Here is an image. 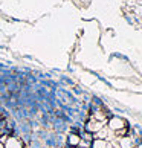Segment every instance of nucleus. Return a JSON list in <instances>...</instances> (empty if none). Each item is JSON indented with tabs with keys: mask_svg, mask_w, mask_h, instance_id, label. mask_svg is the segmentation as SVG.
<instances>
[{
	"mask_svg": "<svg viewBox=\"0 0 142 148\" xmlns=\"http://www.w3.org/2000/svg\"><path fill=\"white\" fill-rule=\"evenodd\" d=\"M106 147H107V144L102 139H98L93 142V148H106Z\"/></svg>",
	"mask_w": 142,
	"mask_h": 148,
	"instance_id": "obj_5",
	"label": "nucleus"
},
{
	"mask_svg": "<svg viewBox=\"0 0 142 148\" xmlns=\"http://www.w3.org/2000/svg\"><path fill=\"white\" fill-rule=\"evenodd\" d=\"M0 148H5V147H3V144H2V142H0Z\"/></svg>",
	"mask_w": 142,
	"mask_h": 148,
	"instance_id": "obj_6",
	"label": "nucleus"
},
{
	"mask_svg": "<svg viewBox=\"0 0 142 148\" xmlns=\"http://www.w3.org/2000/svg\"><path fill=\"white\" fill-rule=\"evenodd\" d=\"M108 127H110L112 130H119L124 127V121L119 119V118H113L110 119V124H108Z\"/></svg>",
	"mask_w": 142,
	"mask_h": 148,
	"instance_id": "obj_2",
	"label": "nucleus"
},
{
	"mask_svg": "<svg viewBox=\"0 0 142 148\" xmlns=\"http://www.w3.org/2000/svg\"><path fill=\"white\" fill-rule=\"evenodd\" d=\"M139 148H142V145H141V147H139Z\"/></svg>",
	"mask_w": 142,
	"mask_h": 148,
	"instance_id": "obj_7",
	"label": "nucleus"
},
{
	"mask_svg": "<svg viewBox=\"0 0 142 148\" xmlns=\"http://www.w3.org/2000/svg\"><path fill=\"white\" fill-rule=\"evenodd\" d=\"M3 147L5 148H23V144H21V140L17 139V138H8L5 140Z\"/></svg>",
	"mask_w": 142,
	"mask_h": 148,
	"instance_id": "obj_1",
	"label": "nucleus"
},
{
	"mask_svg": "<svg viewBox=\"0 0 142 148\" xmlns=\"http://www.w3.org/2000/svg\"><path fill=\"white\" fill-rule=\"evenodd\" d=\"M81 142V139H80V136H76V134H70L69 136V144L72 145V147H75V145H78Z\"/></svg>",
	"mask_w": 142,
	"mask_h": 148,
	"instance_id": "obj_4",
	"label": "nucleus"
},
{
	"mask_svg": "<svg viewBox=\"0 0 142 148\" xmlns=\"http://www.w3.org/2000/svg\"><path fill=\"white\" fill-rule=\"evenodd\" d=\"M102 124L101 121H92V122H89L87 124V130L89 131H99L101 128H102Z\"/></svg>",
	"mask_w": 142,
	"mask_h": 148,
	"instance_id": "obj_3",
	"label": "nucleus"
}]
</instances>
